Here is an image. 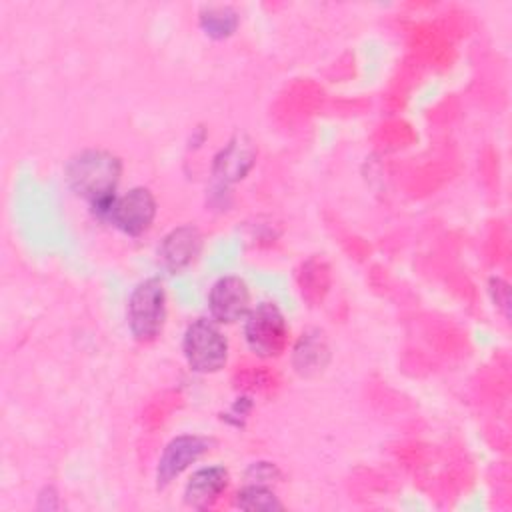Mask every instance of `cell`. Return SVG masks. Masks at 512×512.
<instances>
[{
    "label": "cell",
    "instance_id": "cell-5",
    "mask_svg": "<svg viewBox=\"0 0 512 512\" xmlns=\"http://www.w3.org/2000/svg\"><path fill=\"white\" fill-rule=\"evenodd\" d=\"M156 210L158 204L152 190L146 186H134L128 192L114 198L104 220L120 232H124L126 236L136 238L148 232L156 218Z\"/></svg>",
    "mask_w": 512,
    "mask_h": 512
},
{
    "label": "cell",
    "instance_id": "cell-1",
    "mask_svg": "<svg viewBox=\"0 0 512 512\" xmlns=\"http://www.w3.org/2000/svg\"><path fill=\"white\" fill-rule=\"evenodd\" d=\"M64 176L68 188L104 220L118 196L116 188L122 176V162L110 150L86 148L66 162Z\"/></svg>",
    "mask_w": 512,
    "mask_h": 512
},
{
    "label": "cell",
    "instance_id": "cell-2",
    "mask_svg": "<svg viewBox=\"0 0 512 512\" xmlns=\"http://www.w3.org/2000/svg\"><path fill=\"white\" fill-rule=\"evenodd\" d=\"M128 330L136 342H154L166 322V290L160 278L150 276L138 282L126 306Z\"/></svg>",
    "mask_w": 512,
    "mask_h": 512
},
{
    "label": "cell",
    "instance_id": "cell-4",
    "mask_svg": "<svg viewBox=\"0 0 512 512\" xmlns=\"http://www.w3.org/2000/svg\"><path fill=\"white\" fill-rule=\"evenodd\" d=\"M244 340L260 358L280 356L288 342V324L274 302H258L244 318Z\"/></svg>",
    "mask_w": 512,
    "mask_h": 512
},
{
    "label": "cell",
    "instance_id": "cell-6",
    "mask_svg": "<svg viewBox=\"0 0 512 512\" xmlns=\"http://www.w3.org/2000/svg\"><path fill=\"white\" fill-rule=\"evenodd\" d=\"M212 446V440L200 434L174 436L162 450L156 466V486L162 490L176 480L188 466L198 462Z\"/></svg>",
    "mask_w": 512,
    "mask_h": 512
},
{
    "label": "cell",
    "instance_id": "cell-12",
    "mask_svg": "<svg viewBox=\"0 0 512 512\" xmlns=\"http://www.w3.org/2000/svg\"><path fill=\"white\" fill-rule=\"evenodd\" d=\"M198 24L206 36H210L214 40H224L236 32V28L240 24V16L232 6L212 4V6H204L200 10Z\"/></svg>",
    "mask_w": 512,
    "mask_h": 512
},
{
    "label": "cell",
    "instance_id": "cell-3",
    "mask_svg": "<svg viewBox=\"0 0 512 512\" xmlns=\"http://www.w3.org/2000/svg\"><path fill=\"white\" fill-rule=\"evenodd\" d=\"M182 352L194 372L214 374L228 360V340L216 320L196 318L184 330Z\"/></svg>",
    "mask_w": 512,
    "mask_h": 512
},
{
    "label": "cell",
    "instance_id": "cell-7",
    "mask_svg": "<svg viewBox=\"0 0 512 512\" xmlns=\"http://www.w3.org/2000/svg\"><path fill=\"white\" fill-rule=\"evenodd\" d=\"M210 318L218 324L244 320L250 310V288L240 276H220L208 292Z\"/></svg>",
    "mask_w": 512,
    "mask_h": 512
},
{
    "label": "cell",
    "instance_id": "cell-11",
    "mask_svg": "<svg viewBox=\"0 0 512 512\" xmlns=\"http://www.w3.org/2000/svg\"><path fill=\"white\" fill-rule=\"evenodd\" d=\"M328 362V346L320 330H310L300 336L294 346V368L296 372L310 376L320 372Z\"/></svg>",
    "mask_w": 512,
    "mask_h": 512
},
{
    "label": "cell",
    "instance_id": "cell-9",
    "mask_svg": "<svg viewBox=\"0 0 512 512\" xmlns=\"http://www.w3.org/2000/svg\"><path fill=\"white\" fill-rule=\"evenodd\" d=\"M256 162V146L246 134L232 136L224 148L214 156L212 176L220 186L242 180Z\"/></svg>",
    "mask_w": 512,
    "mask_h": 512
},
{
    "label": "cell",
    "instance_id": "cell-13",
    "mask_svg": "<svg viewBox=\"0 0 512 512\" xmlns=\"http://www.w3.org/2000/svg\"><path fill=\"white\" fill-rule=\"evenodd\" d=\"M234 506L248 512H272L284 508L274 490L268 488V484L258 482H248L246 486H242L234 496Z\"/></svg>",
    "mask_w": 512,
    "mask_h": 512
},
{
    "label": "cell",
    "instance_id": "cell-14",
    "mask_svg": "<svg viewBox=\"0 0 512 512\" xmlns=\"http://www.w3.org/2000/svg\"><path fill=\"white\" fill-rule=\"evenodd\" d=\"M250 482H258V484H268L270 480H274L278 476V468L270 462H254L248 472H246Z\"/></svg>",
    "mask_w": 512,
    "mask_h": 512
},
{
    "label": "cell",
    "instance_id": "cell-10",
    "mask_svg": "<svg viewBox=\"0 0 512 512\" xmlns=\"http://www.w3.org/2000/svg\"><path fill=\"white\" fill-rule=\"evenodd\" d=\"M228 470L224 466H202L192 472L184 486V502L190 508H210L228 486Z\"/></svg>",
    "mask_w": 512,
    "mask_h": 512
},
{
    "label": "cell",
    "instance_id": "cell-15",
    "mask_svg": "<svg viewBox=\"0 0 512 512\" xmlns=\"http://www.w3.org/2000/svg\"><path fill=\"white\" fill-rule=\"evenodd\" d=\"M490 294L494 304L508 316V284L500 278L490 280Z\"/></svg>",
    "mask_w": 512,
    "mask_h": 512
},
{
    "label": "cell",
    "instance_id": "cell-8",
    "mask_svg": "<svg viewBox=\"0 0 512 512\" xmlns=\"http://www.w3.org/2000/svg\"><path fill=\"white\" fill-rule=\"evenodd\" d=\"M204 246V238L198 226L194 224H182L172 228L158 246V258L160 264L168 272H182L190 264L196 262Z\"/></svg>",
    "mask_w": 512,
    "mask_h": 512
}]
</instances>
